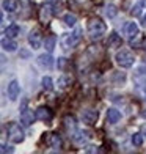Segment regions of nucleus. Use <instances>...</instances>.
Instances as JSON below:
<instances>
[{
    "instance_id": "f257e3e1",
    "label": "nucleus",
    "mask_w": 146,
    "mask_h": 154,
    "mask_svg": "<svg viewBox=\"0 0 146 154\" xmlns=\"http://www.w3.org/2000/svg\"><path fill=\"white\" fill-rule=\"evenodd\" d=\"M87 30H88V36L91 39H101L104 35H105L107 27H105V22H104L102 19L93 17V19H90Z\"/></svg>"
},
{
    "instance_id": "f03ea898",
    "label": "nucleus",
    "mask_w": 146,
    "mask_h": 154,
    "mask_svg": "<svg viewBox=\"0 0 146 154\" xmlns=\"http://www.w3.org/2000/svg\"><path fill=\"white\" fill-rule=\"evenodd\" d=\"M132 82H134V87L138 93L146 91V66H138L134 69Z\"/></svg>"
},
{
    "instance_id": "7ed1b4c3",
    "label": "nucleus",
    "mask_w": 146,
    "mask_h": 154,
    "mask_svg": "<svg viewBox=\"0 0 146 154\" xmlns=\"http://www.w3.org/2000/svg\"><path fill=\"white\" fill-rule=\"evenodd\" d=\"M82 30L80 29H75L74 32L71 33H63V36H61V46H63V49H74L75 46H77L80 43L82 39Z\"/></svg>"
},
{
    "instance_id": "20e7f679",
    "label": "nucleus",
    "mask_w": 146,
    "mask_h": 154,
    "mask_svg": "<svg viewBox=\"0 0 146 154\" xmlns=\"http://www.w3.org/2000/svg\"><path fill=\"white\" fill-rule=\"evenodd\" d=\"M115 61L120 68H130L135 61V57L129 51H118L115 55Z\"/></svg>"
},
{
    "instance_id": "39448f33",
    "label": "nucleus",
    "mask_w": 146,
    "mask_h": 154,
    "mask_svg": "<svg viewBox=\"0 0 146 154\" xmlns=\"http://www.w3.org/2000/svg\"><path fill=\"white\" fill-rule=\"evenodd\" d=\"M8 135H10V140H11L13 143H22V142H24V138H25L24 131L20 129V126H19V124H16V123L10 124Z\"/></svg>"
},
{
    "instance_id": "423d86ee",
    "label": "nucleus",
    "mask_w": 146,
    "mask_h": 154,
    "mask_svg": "<svg viewBox=\"0 0 146 154\" xmlns=\"http://www.w3.org/2000/svg\"><path fill=\"white\" fill-rule=\"evenodd\" d=\"M35 118L36 116H33V113L27 109V101H24L22 107H20V123H22L24 126H30Z\"/></svg>"
},
{
    "instance_id": "0eeeda50",
    "label": "nucleus",
    "mask_w": 146,
    "mask_h": 154,
    "mask_svg": "<svg viewBox=\"0 0 146 154\" xmlns=\"http://www.w3.org/2000/svg\"><path fill=\"white\" fill-rule=\"evenodd\" d=\"M80 118H82V123L91 126V124H94V123L97 121V112L93 110V109H87V110L82 112Z\"/></svg>"
},
{
    "instance_id": "6e6552de",
    "label": "nucleus",
    "mask_w": 146,
    "mask_h": 154,
    "mask_svg": "<svg viewBox=\"0 0 146 154\" xmlns=\"http://www.w3.org/2000/svg\"><path fill=\"white\" fill-rule=\"evenodd\" d=\"M6 93H8V97L10 101H16L19 97V93H20V85L17 80H11L6 87Z\"/></svg>"
},
{
    "instance_id": "1a4fd4ad",
    "label": "nucleus",
    "mask_w": 146,
    "mask_h": 154,
    "mask_svg": "<svg viewBox=\"0 0 146 154\" xmlns=\"http://www.w3.org/2000/svg\"><path fill=\"white\" fill-rule=\"evenodd\" d=\"M35 116H36V120H41V121H50L52 120V110L49 107H39L35 112Z\"/></svg>"
},
{
    "instance_id": "9d476101",
    "label": "nucleus",
    "mask_w": 146,
    "mask_h": 154,
    "mask_svg": "<svg viewBox=\"0 0 146 154\" xmlns=\"http://www.w3.org/2000/svg\"><path fill=\"white\" fill-rule=\"evenodd\" d=\"M29 44L32 49H39L41 47V33L39 30H32L29 35Z\"/></svg>"
},
{
    "instance_id": "9b49d317",
    "label": "nucleus",
    "mask_w": 146,
    "mask_h": 154,
    "mask_svg": "<svg viewBox=\"0 0 146 154\" xmlns=\"http://www.w3.org/2000/svg\"><path fill=\"white\" fill-rule=\"evenodd\" d=\"M38 65L43 66V68H46V69H50V68L53 66V58H52L50 52L39 55V57H38Z\"/></svg>"
},
{
    "instance_id": "f8f14e48",
    "label": "nucleus",
    "mask_w": 146,
    "mask_h": 154,
    "mask_svg": "<svg viewBox=\"0 0 146 154\" xmlns=\"http://www.w3.org/2000/svg\"><path fill=\"white\" fill-rule=\"evenodd\" d=\"M2 49L5 52H14L17 49V43L10 36H3L2 38Z\"/></svg>"
},
{
    "instance_id": "ddd939ff",
    "label": "nucleus",
    "mask_w": 146,
    "mask_h": 154,
    "mask_svg": "<svg viewBox=\"0 0 146 154\" xmlns=\"http://www.w3.org/2000/svg\"><path fill=\"white\" fill-rule=\"evenodd\" d=\"M123 44V39H121V36L118 33H110L108 35V39H107V46L110 47V49H116V47H120Z\"/></svg>"
},
{
    "instance_id": "4468645a",
    "label": "nucleus",
    "mask_w": 146,
    "mask_h": 154,
    "mask_svg": "<svg viewBox=\"0 0 146 154\" xmlns=\"http://www.w3.org/2000/svg\"><path fill=\"white\" fill-rule=\"evenodd\" d=\"M46 143L50 146V148H53V149H58L60 146H61V137L58 135V134H49L47 135V140H46Z\"/></svg>"
},
{
    "instance_id": "2eb2a0df",
    "label": "nucleus",
    "mask_w": 146,
    "mask_h": 154,
    "mask_svg": "<svg viewBox=\"0 0 146 154\" xmlns=\"http://www.w3.org/2000/svg\"><path fill=\"white\" fill-rule=\"evenodd\" d=\"M138 33H140V30H138V25L135 22H127L126 24V35H127V38L130 41L134 39V38H137Z\"/></svg>"
},
{
    "instance_id": "dca6fc26",
    "label": "nucleus",
    "mask_w": 146,
    "mask_h": 154,
    "mask_svg": "<svg viewBox=\"0 0 146 154\" xmlns=\"http://www.w3.org/2000/svg\"><path fill=\"white\" fill-rule=\"evenodd\" d=\"M121 120V112L116 109H108L107 110V121L110 124H116L118 121Z\"/></svg>"
},
{
    "instance_id": "f3484780",
    "label": "nucleus",
    "mask_w": 146,
    "mask_h": 154,
    "mask_svg": "<svg viewBox=\"0 0 146 154\" xmlns=\"http://www.w3.org/2000/svg\"><path fill=\"white\" fill-rule=\"evenodd\" d=\"M3 35H5V36H10V38H16V36L20 35V27L16 25V24H11V25H8L3 30Z\"/></svg>"
},
{
    "instance_id": "a211bd4d",
    "label": "nucleus",
    "mask_w": 146,
    "mask_h": 154,
    "mask_svg": "<svg viewBox=\"0 0 146 154\" xmlns=\"http://www.w3.org/2000/svg\"><path fill=\"white\" fill-rule=\"evenodd\" d=\"M17 10H19V0H5L3 2V11L16 13Z\"/></svg>"
},
{
    "instance_id": "6ab92c4d",
    "label": "nucleus",
    "mask_w": 146,
    "mask_h": 154,
    "mask_svg": "<svg viewBox=\"0 0 146 154\" xmlns=\"http://www.w3.org/2000/svg\"><path fill=\"white\" fill-rule=\"evenodd\" d=\"M65 128L68 131V134L74 135L75 129H77V123H75V118L74 116H66L65 118Z\"/></svg>"
},
{
    "instance_id": "aec40b11",
    "label": "nucleus",
    "mask_w": 146,
    "mask_h": 154,
    "mask_svg": "<svg viewBox=\"0 0 146 154\" xmlns=\"http://www.w3.org/2000/svg\"><path fill=\"white\" fill-rule=\"evenodd\" d=\"M57 83H58V88H60V90H65V88H68V87L72 83V77L65 74V75H61V77H60Z\"/></svg>"
},
{
    "instance_id": "412c9836",
    "label": "nucleus",
    "mask_w": 146,
    "mask_h": 154,
    "mask_svg": "<svg viewBox=\"0 0 146 154\" xmlns=\"http://www.w3.org/2000/svg\"><path fill=\"white\" fill-rule=\"evenodd\" d=\"M90 137H91V135H90V132H82V131H79L75 135H72L74 142H75V143H79V145H82L83 142H87Z\"/></svg>"
},
{
    "instance_id": "4be33fe9",
    "label": "nucleus",
    "mask_w": 146,
    "mask_h": 154,
    "mask_svg": "<svg viewBox=\"0 0 146 154\" xmlns=\"http://www.w3.org/2000/svg\"><path fill=\"white\" fill-rule=\"evenodd\" d=\"M55 44H57V38H55V36H47L44 39V49L47 52H52L55 49Z\"/></svg>"
},
{
    "instance_id": "5701e85b",
    "label": "nucleus",
    "mask_w": 146,
    "mask_h": 154,
    "mask_svg": "<svg viewBox=\"0 0 146 154\" xmlns=\"http://www.w3.org/2000/svg\"><path fill=\"white\" fill-rule=\"evenodd\" d=\"M143 6H144V0H138V2L132 6V10H130V14L132 16H140V13L143 10Z\"/></svg>"
},
{
    "instance_id": "b1692460",
    "label": "nucleus",
    "mask_w": 146,
    "mask_h": 154,
    "mask_svg": "<svg viewBox=\"0 0 146 154\" xmlns=\"http://www.w3.org/2000/svg\"><path fill=\"white\" fill-rule=\"evenodd\" d=\"M130 140H132V145H134V146H141L143 140H144V135L140 134V132H135V134H132Z\"/></svg>"
},
{
    "instance_id": "393cba45",
    "label": "nucleus",
    "mask_w": 146,
    "mask_h": 154,
    "mask_svg": "<svg viewBox=\"0 0 146 154\" xmlns=\"http://www.w3.org/2000/svg\"><path fill=\"white\" fill-rule=\"evenodd\" d=\"M41 87H43L46 91H50V90L53 88V87H52V79H50V77L44 75L43 79H41Z\"/></svg>"
},
{
    "instance_id": "a878e982",
    "label": "nucleus",
    "mask_w": 146,
    "mask_h": 154,
    "mask_svg": "<svg viewBox=\"0 0 146 154\" xmlns=\"http://www.w3.org/2000/svg\"><path fill=\"white\" fill-rule=\"evenodd\" d=\"M104 13H105L107 17H115L118 14V10H116L115 5H107L105 8H104Z\"/></svg>"
},
{
    "instance_id": "bb28decb",
    "label": "nucleus",
    "mask_w": 146,
    "mask_h": 154,
    "mask_svg": "<svg viewBox=\"0 0 146 154\" xmlns=\"http://www.w3.org/2000/svg\"><path fill=\"white\" fill-rule=\"evenodd\" d=\"M63 20H65V24L68 25V27H74L75 25V22H77V17H75L74 14H65V17H63Z\"/></svg>"
},
{
    "instance_id": "cd10ccee",
    "label": "nucleus",
    "mask_w": 146,
    "mask_h": 154,
    "mask_svg": "<svg viewBox=\"0 0 146 154\" xmlns=\"http://www.w3.org/2000/svg\"><path fill=\"white\" fill-rule=\"evenodd\" d=\"M0 151H2V154H5V152H13L14 149H13L11 146H6L5 143H2V146H0Z\"/></svg>"
},
{
    "instance_id": "c85d7f7f",
    "label": "nucleus",
    "mask_w": 146,
    "mask_h": 154,
    "mask_svg": "<svg viewBox=\"0 0 146 154\" xmlns=\"http://www.w3.org/2000/svg\"><path fill=\"white\" fill-rule=\"evenodd\" d=\"M97 151H99V149H97L96 146H90V148L87 149V152H97Z\"/></svg>"
},
{
    "instance_id": "c756f323",
    "label": "nucleus",
    "mask_w": 146,
    "mask_h": 154,
    "mask_svg": "<svg viewBox=\"0 0 146 154\" xmlns=\"http://www.w3.org/2000/svg\"><path fill=\"white\" fill-rule=\"evenodd\" d=\"M47 3H50V5H57V3H60L61 0H46Z\"/></svg>"
},
{
    "instance_id": "7c9ffc66",
    "label": "nucleus",
    "mask_w": 146,
    "mask_h": 154,
    "mask_svg": "<svg viewBox=\"0 0 146 154\" xmlns=\"http://www.w3.org/2000/svg\"><path fill=\"white\" fill-rule=\"evenodd\" d=\"M141 25H143L144 29H146V13H144V16L141 17Z\"/></svg>"
},
{
    "instance_id": "2f4dec72",
    "label": "nucleus",
    "mask_w": 146,
    "mask_h": 154,
    "mask_svg": "<svg viewBox=\"0 0 146 154\" xmlns=\"http://www.w3.org/2000/svg\"><path fill=\"white\" fill-rule=\"evenodd\" d=\"M141 49H143V51H146V38L143 39V43H141Z\"/></svg>"
},
{
    "instance_id": "473e14b6",
    "label": "nucleus",
    "mask_w": 146,
    "mask_h": 154,
    "mask_svg": "<svg viewBox=\"0 0 146 154\" xmlns=\"http://www.w3.org/2000/svg\"><path fill=\"white\" fill-rule=\"evenodd\" d=\"M143 135H144V138H146V129H144V134H143Z\"/></svg>"
},
{
    "instance_id": "72a5a7b5",
    "label": "nucleus",
    "mask_w": 146,
    "mask_h": 154,
    "mask_svg": "<svg viewBox=\"0 0 146 154\" xmlns=\"http://www.w3.org/2000/svg\"><path fill=\"white\" fill-rule=\"evenodd\" d=\"M143 116H146V112H143Z\"/></svg>"
}]
</instances>
